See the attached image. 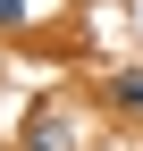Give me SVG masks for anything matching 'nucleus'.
Wrapping results in <instances>:
<instances>
[{"label":"nucleus","mask_w":143,"mask_h":151,"mask_svg":"<svg viewBox=\"0 0 143 151\" xmlns=\"http://www.w3.org/2000/svg\"><path fill=\"white\" fill-rule=\"evenodd\" d=\"M25 151H76V126H67L59 101H42V109L25 118Z\"/></svg>","instance_id":"f257e3e1"},{"label":"nucleus","mask_w":143,"mask_h":151,"mask_svg":"<svg viewBox=\"0 0 143 151\" xmlns=\"http://www.w3.org/2000/svg\"><path fill=\"white\" fill-rule=\"evenodd\" d=\"M110 101H118V109H143V67H118V76H110Z\"/></svg>","instance_id":"f03ea898"},{"label":"nucleus","mask_w":143,"mask_h":151,"mask_svg":"<svg viewBox=\"0 0 143 151\" xmlns=\"http://www.w3.org/2000/svg\"><path fill=\"white\" fill-rule=\"evenodd\" d=\"M25 25V0H0V34H17Z\"/></svg>","instance_id":"7ed1b4c3"}]
</instances>
